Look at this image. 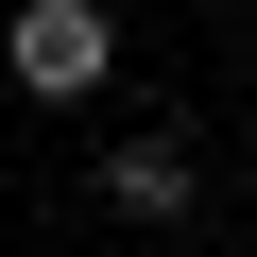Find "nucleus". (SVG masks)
<instances>
[{
	"instance_id": "2",
	"label": "nucleus",
	"mask_w": 257,
	"mask_h": 257,
	"mask_svg": "<svg viewBox=\"0 0 257 257\" xmlns=\"http://www.w3.org/2000/svg\"><path fill=\"white\" fill-rule=\"evenodd\" d=\"M103 206L138 223V240H189V206H206V155L172 138V120H138V138H103Z\"/></svg>"
},
{
	"instance_id": "1",
	"label": "nucleus",
	"mask_w": 257,
	"mask_h": 257,
	"mask_svg": "<svg viewBox=\"0 0 257 257\" xmlns=\"http://www.w3.org/2000/svg\"><path fill=\"white\" fill-rule=\"evenodd\" d=\"M103 69H120L103 0H18V18H0V86L18 103H103Z\"/></svg>"
}]
</instances>
